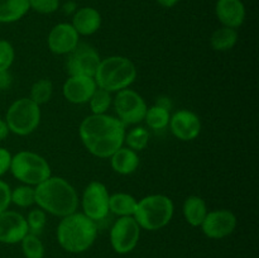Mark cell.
Returning a JSON list of instances; mask_svg holds the SVG:
<instances>
[{
    "mask_svg": "<svg viewBox=\"0 0 259 258\" xmlns=\"http://www.w3.org/2000/svg\"><path fill=\"white\" fill-rule=\"evenodd\" d=\"M238 42V32L237 29L228 27H222L215 30L210 38V45L212 50L218 52H227L234 48Z\"/></svg>",
    "mask_w": 259,
    "mask_h": 258,
    "instance_id": "cell-23",
    "label": "cell"
},
{
    "mask_svg": "<svg viewBox=\"0 0 259 258\" xmlns=\"http://www.w3.org/2000/svg\"><path fill=\"white\" fill-rule=\"evenodd\" d=\"M29 8L40 14H51L60 8V0H28Z\"/></svg>",
    "mask_w": 259,
    "mask_h": 258,
    "instance_id": "cell-32",
    "label": "cell"
},
{
    "mask_svg": "<svg viewBox=\"0 0 259 258\" xmlns=\"http://www.w3.org/2000/svg\"><path fill=\"white\" fill-rule=\"evenodd\" d=\"M111 168L119 175H132L137 171L139 166L138 152L128 148V147H120L118 151L114 152L110 156Z\"/></svg>",
    "mask_w": 259,
    "mask_h": 258,
    "instance_id": "cell-19",
    "label": "cell"
},
{
    "mask_svg": "<svg viewBox=\"0 0 259 258\" xmlns=\"http://www.w3.org/2000/svg\"><path fill=\"white\" fill-rule=\"evenodd\" d=\"M169 129L177 139L184 142L194 141L201 133V120L199 115L191 110H179L171 115Z\"/></svg>",
    "mask_w": 259,
    "mask_h": 258,
    "instance_id": "cell-13",
    "label": "cell"
},
{
    "mask_svg": "<svg viewBox=\"0 0 259 258\" xmlns=\"http://www.w3.org/2000/svg\"><path fill=\"white\" fill-rule=\"evenodd\" d=\"M53 94V83L52 81L48 78H40V80L35 81L30 88V100L34 101L38 105H43L47 104L51 100Z\"/></svg>",
    "mask_w": 259,
    "mask_h": 258,
    "instance_id": "cell-25",
    "label": "cell"
},
{
    "mask_svg": "<svg viewBox=\"0 0 259 258\" xmlns=\"http://www.w3.org/2000/svg\"><path fill=\"white\" fill-rule=\"evenodd\" d=\"M40 108L29 98H20L8 108L5 123L9 132L25 137L32 134L40 123Z\"/></svg>",
    "mask_w": 259,
    "mask_h": 258,
    "instance_id": "cell-7",
    "label": "cell"
},
{
    "mask_svg": "<svg viewBox=\"0 0 259 258\" xmlns=\"http://www.w3.org/2000/svg\"><path fill=\"white\" fill-rule=\"evenodd\" d=\"M10 192H12V190H10L9 185L0 180V212L8 210L9 205L12 204L10 202Z\"/></svg>",
    "mask_w": 259,
    "mask_h": 258,
    "instance_id": "cell-33",
    "label": "cell"
},
{
    "mask_svg": "<svg viewBox=\"0 0 259 258\" xmlns=\"http://www.w3.org/2000/svg\"><path fill=\"white\" fill-rule=\"evenodd\" d=\"M156 104H157V105L162 106V108L168 109V110L172 108V103H171V100H169L168 98H158V99H157Z\"/></svg>",
    "mask_w": 259,
    "mask_h": 258,
    "instance_id": "cell-37",
    "label": "cell"
},
{
    "mask_svg": "<svg viewBox=\"0 0 259 258\" xmlns=\"http://www.w3.org/2000/svg\"><path fill=\"white\" fill-rule=\"evenodd\" d=\"M125 125L115 116L91 114L80 124L78 134L85 148L99 158H110L124 144Z\"/></svg>",
    "mask_w": 259,
    "mask_h": 258,
    "instance_id": "cell-1",
    "label": "cell"
},
{
    "mask_svg": "<svg viewBox=\"0 0 259 258\" xmlns=\"http://www.w3.org/2000/svg\"><path fill=\"white\" fill-rule=\"evenodd\" d=\"M29 9L28 0H0V23L17 22Z\"/></svg>",
    "mask_w": 259,
    "mask_h": 258,
    "instance_id": "cell-21",
    "label": "cell"
},
{
    "mask_svg": "<svg viewBox=\"0 0 259 258\" xmlns=\"http://www.w3.org/2000/svg\"><path fill=\"white\" fill-rule=\"evenodd\" d=\"M22 250L25 258H43L45 257V245L38 235L28 233L22 239Z\"/></svg>",
    "mask_w": 259,
    "mask_h": 258,
    "instance_id": "cell-28",
    "label": "cell"
},
{
    "mask_svg": "<svg viewBox=\"0 0 259 258\" xmlns=\"http://www.w3.org/2000/svg\"><path fill=\"white\" fill-rule=\"evenodd\" d=\"M136 78V65L124 56H110L101 60L94 76L98 88L109 93H118L128 89Z\"/></svg>",
    "mask_w": 259,
    "mask_h": 258,
    "instance_id": "cell-4",
    "label": "cell"
},
{
    "mask_svg": "<svg viewBox=\"0 0 259 258\" xmlns=\"http://www.w3.org/2000/svg\"><path fill=\"white\" fill-rule=\"evenodd\" d=\"M238 224L237 215L227 209L212 210L200 225L202 233L211 239H223L235 230Z\"/></svg>",
    "mask_w": 259,
    "mask_h": 258,
    "instance_id": "cell-12",
    "label": "cell"
},
{
    "mask_svg": "<svg viewBox=\"0 0 259 258\" xmlns=\"http://www.w3.org/2000/svg\"><path fill=\"white\" fill-rule=\"evenodd\" d=\"M114 108L119 120L126 126L143 121L148 106L146 100L137 91L132 89H124L116 93L114 99Z\"/></svg>",
    "mask_w": 259,
    "mask_h": 258,
    "instance_id": "cell-8",
    "label": "cell"
},
{
    "mask_svg": "<svg viewBox=\"0 0 259 258\" xmlns=\"http://www.w3.org/2000/svg\"><path fill=\"white\" fill-rule=\"evenodd\" d=\"M149 142V132L143 126H136V128L131 129L129 132H125V137H124V143L126 147L133 151L139 152L143 151Z\"/></svg>",
    "mask_w": 259,
    "mask_h": 258,
    "instance_id": "cell-26",
    "label": "cell"
},
{
    "mask_svg": "<svg viewBox=\"0 0 259 258\" xmlns=\"http://www.w3.org/2000/svg\"><path fill=\"white\" fill-rule=\"evenodd\" d=\"M174 211V201L168 196L154 194L148 195L137 202L133 218L141 229L158 230L171 222Z\"/></svg>",
    "mask_w": 259,
    "mask_h": 258,
    "instance_id": "cell-5",
    "label": "cell"
},
{
    "mask_svg": "<svg viewBox=\"0 0 259 258\" xmlns=\"http://www.w3.org/2000/svg\"><path fill=\"white\" fill-rule=\"evenodd\" d=\"M9 171L15 179L29 186H37L52 176L47 159L30 151H20L12 156Z\"/></svg>",
    "mask_w": 259,
    "mask_h": 258,
    "instance_id": "cell-6",
    "label": "cell"
},
{
    "mask_svg": "<svg viewBox=\"0 0 259 258\" xmlns=\"http://www.w3.org/2000/svg\"><path fill=\"white\" fill-rule=\"evenodd\" d=\"M111 101H113L111 93L104 90V89L96 88L95 93L89 100V105H90L93 114H106L108 109L110 108Z\"/></svg>",
    "mask_w": 259,
    "mask_h": 258,
    "instance_id": "cell-29",
    "label": "cell"
},
{
    "mask_svg": "<svg viewBox=\"0 0 259 258\" xmlns=\"http://www.w3.org/2000/svg\"><path fill=\"white\" fill-rule=\"evenodd\" d=\"M10 202L19 207H29L35 204L34 187L29 185H22L15 187L10 192Z\"/></svg>",
    "mask_w": 259,
    "mask_h": 258,
    "instance_id": "cell-27",
    "label": "cell"
},
{
    "mask_svg": "<svg viewBox=\"0 0 259 258\" xmlns=\"http://www.w3.org/2000/svg\"><path fill=\"white\" fill-rule=\"evenodd\" d=\"M34 192L37 206L48 214L63 218L77 211V192L75 187L62 177H48L34 187Z\"/></svg>",
    "mask_w": 259,
    "mask_h": 258,
    "instance_id": "cell-2",
    "label": "cell"
},
{
    "mask_svg": "<svg viewBox=\"0 0 259 258\" xmlns=\"http://www.w3.org/2000/svg\"><path fill=\"white\" fill-rule=\"evenodd\" d=\"M71 24L78 35H91L98 32L100 28L101 15L95 8H81L75 12Z\"/></svg>",
    "mask_w": 259,
    "mask_h": 258,
    "instance_id": "cell-18",
    "label": "cell"
},
{
    "mask_svg": "<svg viewBox=\"0 0 259 258\" xmlns=\"http://www.w3.org/2000/svg\"><path fill=\"white\" fill-rule=\"evenodd\" d=\"M28 233L27 220L22 214L12 210L0 212V243H20Z\"/></svg>",
    "mask_w": 259,
    "mask_h": 258,
    "instance_id": "cell-14",
    "label": "cell"
},
{
    "mask_svg": "<svg viewBox=\"0 0 259 258\" xmlns=\"http://www.w3.org/2000/svg\"><path fill=\"white\" fill-rule=\"evenodd\" d=\"M96 85L94 77L89 76H70L62 86V94L72 104H86L95 93Z\"/></svg>",
    "mask_w": 259,
    "mask_h": 258,
    "instance_id": "cell-16",
    "label": "cell"
},
{
    "mask_svg": "<svg viewBox=\"0 0 259 258\" xmlns=\"http://www.w3.org/2000/svg\"><path fill=\"white\" fill-rule=\"evenodd\" d=\"M98 225L83 212H72L63 217L57 227V240L70 253H82L94 244Z\"/></svg>",
    "mask_w": 259,
    "mask_h": 258,
    "instance_id": "cell-3",
    "label": "cell"
},
{
    "mask_svg": "<svg viewBox=\"0 0 259 258\" xmlns=\"http://www.w3.org/2000/svg\"><path fill=\"white\" fill-rule=\"evenodd\" d=\"M9 128H8L7 123H5L4 119H0V141H3V139H5L8 137V134H9Z\"/></svg>",
    "mask_w": 259,
    "mask_h": 258,
    "instance_id": "cell-36",
    "label": "cell"
},
{
    "mask_svg": "<svg viewBox=\"0 0 259 258\" xmlns=\"http://www.w3.org/2000/svg\"><path fill=\"white\" fill-rule=\"evenodd\" d=\"M15 58V51L12 43L0 39V71H8Z\"/></svg>",
    "mask_w": 259,
    "mask_h": 258,
    "instance_id": "cell-31",
    "label": "cell"
},
{
    "mask_svg": "<svg viewBox=\"0 0 259 258\" xmlns=\"http://www.w3.org/2000/svg\"><path fill=\"white\" fill-rule=\"evenodd\" d=\"M109 197L110 194L108 187L99 181H93L85 187L81 199L82 212L95 223L104 220L109 211Z\"/></svg>",
    "mask_w": 259,
    "mask_h": 258,
    "instance_id": "cell-10",
    "label": "cell"
},
{
    "mask_svg": "<svg viewBox=\"0 0 259 258\" xmlns=\"http://www.w3.org/2000/svg\"><path fill=\"white\" fill-rule=\"evenodd\" d=\"M10 162H12V153L7 148L0 147V176L9 171Z\"/></svg>",
    "mask_w": 259,
    "mask_h": 258,
    "instance_id": "cell-34",
    "label": "cell"
},
{
    "mask_svg": "<svg viewBox=\"0 0 259 258\" xmlns=\"http://www.w3.org/2000/svg\"><path fill=\"white\" fill-rule=\"evenodd\" d=\"M169 119H171V114H169L168 109L162 108L157 104L147 109L146 116H144V121L147 123V125L153 131H162V129L167 128Z\"/></svg>",
    "mask_w": 259,
    "mask_h": 258,
    "instance_id": "cell-24",
    "label": "cell"
},
{
    "mask_svg": "<svg viewBox=\"0 0 259 258\" xmlns=\"http://www.w3.org/2000/svg\"><path fill=\"white\" fill-rule=\"evenodd\" d=\"M12 75L9 71H0V90H7L12 85Z\"/></svg>",
    "mask_w": 259,
    "mask_h": 258,
    "instance_id": "cell-35",
    "label": "cell"
},
{
    "mask_svg": "<svg viewBox=\"0 0 259 258\" xmlns=\"http://www.w3.org/2000/svg\"><path fill=\"white\" fill-rule=\"evenodd\" d=\"M100 55L95 48L88 45H80L68 53L67 71L70 76H89L94 77L100 65Z\"/></svg>",
    "mask_w": 259,
    "mask_h": 258,
    "instance_id": "cell-11",
    "label": "cell"
},
{
    "mask_svg": "<svg viewBox=\"0 0 259 258\" xmlns=\"http://www.w3.org/2000/svg\"><path fill=\"white\" fill-rule=\"evenodd\" d=\"M138 200L126 192H116L109 197V211L120 217H133Z\"/></svg>",
    "mask_w": 259,
    "mask_h": 258,
    "instance_id": "cell-22",
    "label": "cell"
},
{
    "mask_svg": "<svg viewBox=\"0 0 259 258\" xmlns=\"http://www.w3.org/2000/svg\"><path fill=\"white\" fill-rule=\"evenodd\" d=\"M141 238V227L133 217L118 218L110 229V244L119 254H126L137 247Z\"/></svg>",
    "mask_w": 259,
    "mask_h": 258,
    "instance_id": "cell-9",
    "label": "cell"
},
{
    "mask_svg": "<svg viewBox=\"0 0 259 258\" xmlns=\"http://www.w3.org/2000/svg\"><path fill=\"white\" fill-rule=\"evenodd\" d=\"M179 2H180V0H157V3H158L159 5H162V7H164V8L175 7V5H176Z\"/></svg>",
    "mask_w": 259,
    "mask_h": 258,
    "instance_id": "cell-38",
    "label": "cell"
},
{
    "mask_svg": "<svg viewBox=\"0 0 259 258\" xmlns=\"http://www.w3.org/2000/svg\"><path fill=\"white\" fill-rule=\"evenodd\" d=\"M25 220H27L29 233L38 235L42 233L46 224H47V212L40 209V207H35V209H32L28 212Z\"/></svg>",
    "mask_w": 259,
    "mask_h": 258,
    "instance_id": "cell-30",
    "label": "cell"
},
{
    "mask_svg": "<svg viewBox=\"0 0 259 258\" xmlns=\"http://www.w3.org/2000/svg\"><path fill=\"white\" fill-rule=\"evenodd\" d=\"M80 35L70 23H60L48 34V48L55 55H68L78 46Z\"/></svg>",
    "mask_w": 259,
    "mask_h": 258,
    "instance_id": "cell-15",
    "label": "cell"
},
{
    "mask_svg": "<svg viewBox=\"0 0 259 258\" xmlns=\"http://www.w3.org/2000/svg\"><path fill=\"white\" fill-rule=\"evenodd\" d=\"M215 13L223 27L237 29L244 23L245 7L242 0H218Z\"/></svg>",
    "mask_w": 259,
    "mask_h": 258,
    "instance_id": "cell-17",
    "label": "cell"
},
{
    "mask_svg": "<svg viewBox=\"0 0 259 258\" xmlns=\"http://www.w3.org/2000/svg\"><path fill=\"white\" fill-rule=\"evenodd\" d=\"M182 211H184L185 219L191 227H200L206 218L209 210H207L206 202L202 197L197 196V195H191L185 200Z\"/></svg>",
    "mask_w": 259,
    "mask_h": 258,
    "instance_id": "cell-20",
    "label": "cell"
}]
</instances>
